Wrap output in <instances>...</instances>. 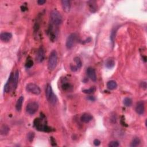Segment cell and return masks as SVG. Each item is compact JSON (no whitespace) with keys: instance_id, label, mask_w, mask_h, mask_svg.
Wrapping results in <instances>:
<instances>
[{"instance_id":"2e32d148","label":"cell","mask_w":147,"mask_h":147,"mask_svg":"<svg viewBox=\"0 0 147 147\" xmlns=\"http://www.w3.org/2000/svg\"><path fill=\"white\" fill-rule=\"evenodd\" d=\"M106 86H107V89H108L109 90H114L117 89L118 85H117V83L116 81H115V80H111L107 82V84H106Z\"/></svg>"},{"instance_id":"ac0fdd59","label":"cell","mask_w":147,"mask_h":147,"mask_svg":"<svg viewBox=\"0 0 147 147\" xmlns=\"http://www.w3.org/2000/svg\"><path fill=\"white\" fill-rule=\"evenodd\" d=\"M117 31V28H113L111 31V33H110V41H111L112 43V45L113 47L115 44V38H116V33Z\"/></svg>"},{"instance_id":"52a82bcc","label":"cell","mask_w":147,"mask_h":147,"mask_svg":"<svg viewBox=\"0 0 147 147\" xmlns=\"http://www.w3.org/2000/svg\"><path fill=\"white\" fill-rule=\"evenodd\" d=\"M14 75L13 74V72H11V74H10L8 80H7L6 83H5V85L4 86V93H8L10 90L11 89L12 86H13V80H14Z\"/></svg>"},{"instance_id":"44dd1931","label":"cell","mask_w":147,"mask_h":147,"mask_svg":"<svg viewBox=\"0 0 147 147\" xmlns=\"http://www.w3.org/2000/svg\"><path fill=\"white\" fill-rule=\"evenodd\" d=\"M19 72L18 70H16V71L14 74V80H13V89L15 90L17 87L18 82H19Z\"/></svg>"},{"instance_id":"d4e9b609","label":"cell","mask_w":147,"mask_h":147,"mask_svg":"<svg viewBox=\"0 0 147 147\" xmlns=\"http://www.w3.org/2000/svg\"><path fill=\"white\" fill-rule=\"evenodd\" d=\"M141 141L139 138L135 137L133 139V140L131 142V146L132 147H136L139 146L140 144Z\"/></svg>"},{"instance_id":"e575fe53","label":"cell","mask_w":147,"mask_h":147,"mask_svg":"<svg viewBox=\"0 0 147 147\" xmlns=\"http://www.w3.org/2000/svg\"><path fill=\"white\" fill-rule=\"evenodd\" d=\"M141 85L142 88H143V89H144V90H146V82H141Z\"/></svg>"},{"instance_id":"ffe728a7","label":"cell","mask_w":147,"mask_h":147,"mask_svg":"<svg viewBox=\"0 0 147 147\" xmlns=\"http://www.w3.org/2000/svg\"><path fill=\"white\" fill-rule=\"evenodd\" d=\"M62 89H63V91H71L72 89V86L71 84L68 82H65L63 83L62 85Z\"/></svg>"},{"instance_id":"d6986e66","label":"cell","mask_w":147,"mask_h":147,"mask_svg":"<svg viewBox=\"0 0 147 147\" xmlns=\"http://www.w3.org/2000/svg\"><path fill=\"white\" fill-rule=\"evenodd\" d=\"M23 101H24V97L20 96L19 97V98L18 99L16 104V109L17 112L21 111V110L22 109V106H23Z\"/></svg>"},{"instance_id":"7a4b0ae2","label":"cell","mask_w":147,"mask_h":147,"mask_svg":"<svg viewBox=\"0 0 147 147\" xmlns=\"http://www.w3.org/2000/svg\"><path fill=\"white\" fill-rule=\"evenodd\" d=\"M51 24L58 26L61 25L63 22V18L60 13L56 10H53L50 14Z\"/></svg>"},{"instance_id":"8fae6325","label":"cell","mask_w":147,"mask_h":147,"mask_svg":"<svg viewBox=\"0 0 147 147\" xmlns=\"http://www.w3.org/2000/svg\"><path fill=\"white\" fill-rule=\"evenodd\" d=\"M93 117L91 114L85 113H83L81 117H80V121L83 122V123L87 124L91 121L93 120Z\"/></svg>"},{"instance_id":"6da1fadb","label":"cell","mask_w":147,"mask_h":147,"mask_svg":"<svg viewBox=\"0 0 147 147\" xmlns=\"http://www.w3.org/2000/svg\"><path fill=\"white\" fill-rule=\"evenodd\" d=\"M44 118L45 116L43 115L41 118H36L33 121L34 127H35L36 130L41 132H44L49 133V132L54 131V129L47 125V124H46Z\"/></svg>"},{"instance_id":"30bf717a","label":"cell","mask_w":147,"mask_h":147,"mask_svg":"<svg viewBox=\"0 0 147 147\" xmlns=\"http://www.w3.org/2000/svg\"><path fill=\"white\" fill-rule=\"evenodd\" d=\"M88 77L93 82H96L97 80V74L96 71L94 68L93 67H88L86 71Z\"/></svg>"},{"instance_id":"836d02e7","label":"cell","mask_w":147,"mask_h":147,"mask_svg":"<svg viewBox=\"0 0 147 147\" xmlns=\"http://www.w3.org/2000/svg\"><path fill=\"white\" fill-rule=\"evenodd\" d=\"M91 41V38H89L88 39H87L86 40H85L84 41H82V42L81 43L82 44H86L87 43L90 42V41Z\"/></svg>"},{"instance_id":"603a6c76","label":"cell","mask_w":147,"mask_h":147,"mask_svg":"<svg viewBox=\"0 0 147 147\" xmlns=\"http://www.w3.org/2000/svg\"><path fill=\"white\" fill-rule=\"evenodd\" d=\"M95 91H96V87L94 86V87H90V89L83 90L82 92L86 94H94V93L95 92Z\"/></svg>"},{"instance_id":"d590c367","label":"cell","mask_w":147,"mask_h":147,"mask_svg":"<svg viewBox=\"0 0 147 147\" xmlns=\"http://www.w3.org/2000/svg\"><path fill=\"white\" fill-rule=\"evenodd\" d=\"M45 2H46V1H45V0H39V1H38V4L39 5H41L44 4Z\"/></svg>"},{"instance_id":"9c48e42d","label":"cell","mask_w":147,"mask_h":147,"mask_svg":"<svg viewBox=\"0 0 147 147\" xmlns=\"http://www.w3.org/2000/svg\"><path fill=\"white\" fill-rule=\"evenodd\" d=\"M136 112L139 115H143L145 112V104L143 101H140L136 104Z\"/></svg>"},{"instance_id":"f546056e","label":"cell","mask_w":147,"mask_h":147,"mask_svg":"<svg viewBox=\"0 0 147 147\" xmlns=\"http://www.w3.org/2000/svg\"><path fill=\"white\" fill-rule=\"evenodd\" d=\"M50 140H51V144L52 146H56L57 145V144H56V141H55V139L53 137H50Z\"/></svg>"},{"instance_id":"277c9868","label":"cell","mask_w":147,"mask_h":147,"mask_svg":"<svg viewBox=\"0 0 147 147\" xmlns=\"http://www.w3.org/2000/svg\"><path fill=\"white\" fill-rule=\"evenodd\" d=\"M77 35L76 33H71L67 37L66 46L68 50H71L74 47L77 42Z\"/></svg>"},{"instance_id":"4fadbf2b","label":"cell","mask_w":147,"mask_h":147,"mask_svg":"<svg viewBox=\"0 0 147 147\" xmlns=\"http://www.w3.org/2000/svg\"><path fill=\"white\" fill-rule=\"evenodd\" d=\"M87 5L88 6H89V9L90 10V11L91 12V13H95L97 11V2L95 1H89L87 2Z\"/></svg>"},{"instance_id":"8d00e7d4","label":"cell","mask_w":147,"mask_h":147,"mask_svg":"<svg viewBox=\"0 0 147 147\" xmlns=\"http://www.w3.org/2000/svg\"><path fill=\"white\" fill-rule=\"evenodd\" d=\"M121 124L122 126H128V125H127L125 122V120L124 118H121Z\"/></svg>"},{"instance_id":"d6a6232c","label":"cell","mask_w":147,"mask_h":147,"mask_svg":"<svg viewBox=\"0 0 147 147\" xmlns=\"http://www.w3.org/2000/svg\"><path fill=\"white\" fill-rule=\"evenodd\" d=\"M21 11L22 12H25L26 11L28 10V8H27V6H26V5H23L21 6Z\"/></svg>"},{"instance_id":"4316f807","label":"cell","mask_w":147,"mask_h":147,"mask_svg":"<svg viewBox=\"0 0 147 147\" xmlns=\"http://www.w3.org/2000/svg\"><path fill=\"white\" fill-rule=\"evenodd\" d=\"M33 66V60L30 58H28L26 61L25 67L26 68H31Z\"/></svg>"},{"instance_id":"e0dca14e","label":"cell","mask_w":147,"mask_h":147,"mask_svg":"<svg viewBox=\"0 0 147 147\" xmlns=\"http://www.w3.org/2000/svg\"><path fill=\"white\" fill-rule=\"evenodd\" d=\"M53 94H54V93L53 92L52 87H51V86L50 84H48L47 86L45 89V95L47 99L48 100L52 96Z\"/></svg>"},{"instance_id":"8992f818","label":"cell","mask_w":147,"mask_h":147,"mask_svg":"<svg viewBox=\"0 0 147 147\" xmlns=\"http://www.w3.org/2000/svg\"><path fill=\"white\" fill-rule=\"evenodd\" d=\"M26 90L29 93L36 95L40 94L41 89L40 87L33 83H29L26 86Z\"/></svg>"},{"instance_id":"ba28073f","label":"cell","mask_w":147,"mask_h":147,"mask_svg":"<svg viewBox=\"0 0 147 147\" xmlns=\"http://www.w3.org/2000/svg\"><path fill=\"white\" fill-rule=\"evenodd\" d=\"M45 58V52L43 47H40L38 49L36 53V60L38 63H41L44 60Z\"/></svg>"},{"instance_id":"5b68a950","label":"cell","mask_w":147,"mask_h":147,"mask_svg":"<svg viewBox=\"0 0 147 147\" xmlns=\"http://www.w3.org/2000/svg\"><path fill=\"white\" fill-rule=\"evenodd\" d=\"M39 105L36 102H31L28 103L26 106V112L29 115H33L38 112Z\"/></svg>"},{"instance_id":"83f0119b","label":"cell","mask_w":147,"mask_h":147,"mask_svg":"<svg viewBox=\"0 0 147 147\" xmlns=\"http://www.w3.org/2000/svg\"><path fill=\"white\" fill-rule=\"evenodd\" d=\"M35 134L33 132H30L28 133L27 135V139L29 142H32L34 138H35Z\"/></svg>"},{"instance_id":"7c38bea8","label":"cell","mask_w":147,"mask_h":147,"mask_svg":"<svg viewBox=\"0 0 147 147\" xmlns=\"http://www.w3.org/2000/svg\"><path fill=\"white\" fill-rule=\"evenodd\" d=\"M12 38V34L10 32H1L0 39L4 42H8Z\"/></svg>"},{"instance_id":"7402d4cb","label":"cell","mask_w":147,"mask_h":147,"mask_svg":"<svg viewBox=\"0 0 147 147\" xmlns=\"http://www.w3.org/2000/svg\"><path fill=\"white\" fill-rule=\"evenodd\" d=\"M74 62L76 64L75 66H77L78 69V70L80 69V68L82 67V62L81 59H80V58L79 57H78V56H76V57L74 58Z\"/></svg>"},{"instance_id":"5bb4252c","label":"cell","mask_w":147,"mask_h":147,"mask_svg":"<svg viewBox=\"0 0 147 147\" xmlns=\"http://www.w3.org/2000/svg\"><path fill=\"white\" fill-rule=\"evenodd\" d=\"M63 11L66 13H68L71 9V2L68 0H63L61 1Z\"/></svg>"},{"instance_id":"74e56055","label":"cell","mask_w":147,"mask_h":147,"mask_svg":"<svg viewBox=\"0 0 147 147\" xmlns=\"http://www.w3.org/2000/svg\"><path fill=\"white\" fill-rule=\"evenodd\" d=\"M87 99L90 101H95V98L93 96H89L87 97Z\"/></svg>"},{"instance_id":"484cf974","label":"cell","mask_w":147,"mask_h":147,"mask_svg":"<svg viewBox=\"0 0 147 147\" xmlns=\"http://www.w3.org/2000/svg\"><path fill=\"white\" fill-rule=\"evenodd\" d=\"M124 105L126 107H129L132 105V100L129 97H126L124 99Z\"/></svg>"},{"instance_id":"f1b7e54d","label":"cell","mask_w":147,"mask_h":147,"mask_svg":"<svg viewBox=\"0 0 147 147\" xmlns=\"http://www.w3.org/2000/svg\"><path fill=\"white\" fill-rule=\"evenodd\" d=\"M120 145L118 141H112L110 142L108 146L109 147H118Z\"/></svg>"},{"instance_id":"4dcf8cb0","label":"cell","mask_w":147,"mask_h":147,"mask_svg":"<svg viewBox=\"0 0 147 147\" xmlns=\"http://www.w3.org/2000/svg\"><path fill=\"white\" fill-rule=\"evenodd\" d=\"M70 68H71V70L73 72L77 71L78 70V68L77 67V66H76L75 65H72V64L70 65Z\"/></svg>"},{"instance_id":"1f68e13d","label":"cell","mask_w":147,"mask_h":147,"mask_svg":"<svg viewBox=\"0 0 147 147\" xmlns=\"http://www.w3.org/2000/svg\"><path fill=\"white\" fill-rule=\"evenodd\" d=\"M93 143H94V145L96 146H98L100 145L101 144V141H100L98 139H95L94 141H93Z\"/></svg>"},{"instance_id":"9a60e30c","label":"cell","mask_w":147,"mask_h":147,"mask_svg":"<svg viewBox=\"0 0 147 147\" xmlns=\"http://www.w3.org/2000/svg\"><path fill=\"white\" fill-rule=\"evenodd\" d=\"M115 64H116V62H115L114 59L112 58H109L106 60V62H105V67L107 68H108V69H112V68H114Z\"/></svg>"},{"instance_id":"3957f363","label":"cell","mask_w":147,"mask_h":147,"mask_svg":"<svg viewBox=\"0 0 147 147\" xmlns=\"http://www.w3.org/2000/svg\"><path fill=\"white\" fill-rule=\"evenodd\" d=\"M58 53L56 50H52L50 53L48 58V68L49 70L53 71L56 68L58 64Z\"/></svg>"},{"instance_id":"cb8c5ba5","label":"cell","mask_w":147,"mask_h":147,"mask_svg":"<svg viewBox=\"0 0 147 147\" xmlns=\"http://www.w3.org/2000/svg\"><path fill=\"white\" fill-rule=\"evenodd\" d=\"M9 131L10 129L9 127L6 125H4L3 126H2L1 128V134H2V135H6L9 133Z\"/></svg>"}]
</instances>
